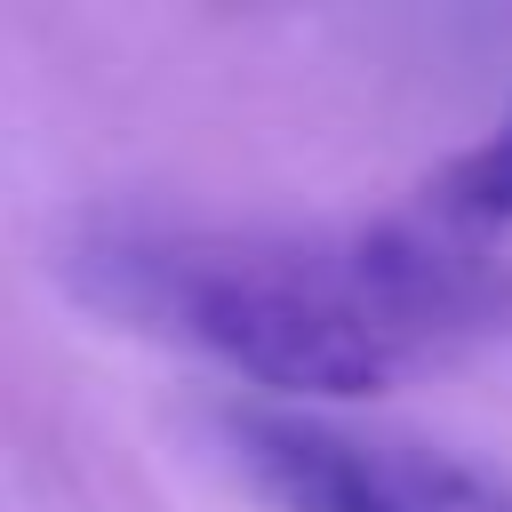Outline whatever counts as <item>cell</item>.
<instances>
[{
	"mask_svg": "<svg viewBox=\"0 0 512 512\" xmlns=\"http://www.w3.org/2000/svg\"><path fill=\"white\" fill-rule=\"evenodd\" d=\"M240 480L280 512H512V464L344 408H224Z\"/></svg>",
	"mask_w": 512,
	"mask_h": 512,
	"instance_id": "cell-2",
	"label": "cell"
},
{
	"mask_svg": "<svg viewBox=\"0 0 512 512\" xmlns=\"http://www.w3.org/2000/svg\"><path fill=\"white\" fill-rule=\"evenodd\" d=\"M408 208L432 216V224L456 232V240L504 248V232H512V104H504L472 144H456L448 160H432V168L416 176Z\"/></svg>",
	"mask_w": 512,
	"mask_h": 512,
	"instance_id": "cell-3",
	"label": "cell"
},
{
	"mask_svg": "<svg viewBox=\"0 0 512 512\" xmlns=\"http://www.w3.org/2000/svg\"><path fill=\"white\" fill-rule=\"evenodd\" d=\"M56 272L112 328L296 408L376 400L512 336V256L408 200L360 224L80 208L56 232Z\"/></svg>",
	"mask_w": 512,
	"mask_h": 512,
	"instance_id": "cell-1",
	"label": "cell"
}]
</instances>
